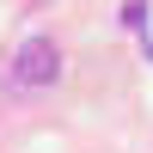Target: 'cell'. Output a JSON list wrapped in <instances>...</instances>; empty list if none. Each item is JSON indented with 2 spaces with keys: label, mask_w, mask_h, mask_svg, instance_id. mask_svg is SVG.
Here are the masks:
<instances>
[{
  "label": "cell",
  "mask_w": 153,
  "mask_h": 153,
  "mask_svg": "<svg viewBox=\"0 0 153 153\" xmlns=\"http://www.w3.org/2000/svg\"><path fill=\"white\" fill-rule=\"evenodd\" d=\"M55 74H61V49L49 37H25L19 55H12V86L37 92V86H55Z\"/></svg>",
  "instance_id": "obj_1"
},
{
  "label": "cell",
  "mask_w": 153,
  "mask_h": 153,
  "mask_svg": "<svg viewBox=\"0 0 153 153\" xmlns=\"http://www.w3.org/2000/svg\"><path fill=\"white\" fill-rule=\"evenodd\" d=\"M141 49L153 55V12H141Z\"/></svg>",
  "instance_id": "obj_2"
}]
</instances>
